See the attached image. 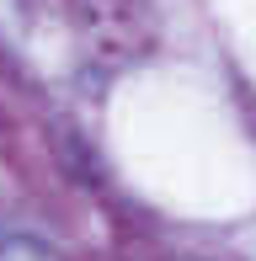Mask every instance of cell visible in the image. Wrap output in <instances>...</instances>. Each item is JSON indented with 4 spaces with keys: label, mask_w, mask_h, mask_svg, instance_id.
Segmentation results:
<instances>
[{
    "label": "cell",
    "mask_w": 256,
    "mask_h": 261,
    "mask_svg": "<svg viewBox=\"0 0 256 261\" xmlns=\"http://www.w3.org/2000/svg\"><path fill=\"white\" fill-rule=\"evenodd\" d=\"M0 261H64L54 245H43L38 234H6L0 240Z\"/></svg>",
    "instance_id": "6da1fadb"
}]
</instances>
